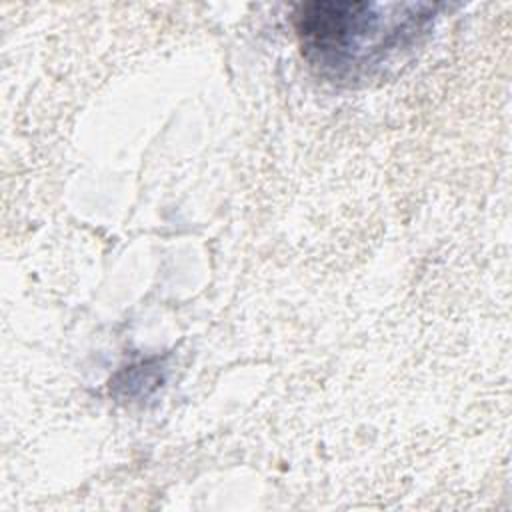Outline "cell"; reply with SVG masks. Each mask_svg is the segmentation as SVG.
I'll return each instance as SVG.
<instances>
[{"label": "cell", "instance_id": "cell-1", "mask_svg": "<svg viewBox=\"0 0 512 512\" xmlns=\"http://www.w3.org/2000/svg\"><path fill=\"white\" fill-rule=\"evenodd\" d=\"M438 6L414 2H310L294 12L304 58L338 84H366L422 44Z\"/></svg>", "mask_w": 512, "mask_h": 512}]
</instances>
